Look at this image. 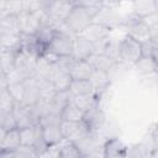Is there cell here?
<instances>
[{
	"label": "cell",
	"mask_w": 158,
	"mask_h": 158,
	"mask_svg": "<svg viewBox=\"0 0 158 158\" xmlns=\"http://www.w3.org/2000/svg\"><path fill=\"white\" fill-rule=\"evenodd\" d=\"M0 126H1L5 131H9V130L16 127L15 117H14L12 111L0 110Z\"/></svg>",
	"instance_id": "obj_31"
},
{
	"label": "cell",
	"mask_w": 158,
	"mask_h": 158,
	"mask_svg": "<svg viewBox=\"0 0 158 158\" xmlns=\"http://www.w3.org/2000/svg\"><path fill=\"white\" fill-rule=\"evenodd\" d=\"M20 35H14V33H1L0 35V41H1V47L2 49L12 51L16 52L20 49Z\"/></svg>",
	"instance_id": "obj_28"
},
{
	"label": "cell",
	"mask_w": 158,
	"mask_h": 158,
	"mask_svg": "<svg viewBox=\"0 0 158 158\" xmlns=\"http://www.w3.org/2000/svg\"><path fill=\"white\" fill-rule=\"evenodd\" d=\"M9 156H11V157H38L35 147L26 146V144H20L14 151H11Z\"/></svg>",
	"instance_id": "obj_32"
},
{
	"label": "cell",
	"mask_w": 158,
	"mask_h": 158,
	"mask_svg": "<svg viewBox=\"0 0 158 158\" xmlns=\"http://www.w3.org/2000/svg\"><path fill=\"white\" fill-rule=\"evenodd\" d=\"M110 33H111V27H109V26H106L104 23L93 21L78 35L84 37V38H86L88 41L95 43V42H99V41L109 38Z\"/></svg>",
	"instance_id": "obj_8"
},
{
	"label": "cell",
	"mask_w": 158,
	"mask_h": 158,
	"mask_svg": "<svg viewBox=\"0 0 158 158\" xmlns=\"http://www.w3.org/2000/svg\"><path fill=\"white\" fill-rule=\"evenodd\" d=\"M7 90L11 94V96L15 99L16 102H21L22 96H23V90H25V83L20 81V83H12L7 85Z\"/></svg>",
	"instance_id": "obj_34"
},
{
	"label": "cell",
	"mask_w": 158,
	"mask_h": 158,
	"mask_svg": "<svg viewBox=\"0 0 158 158\" xmlns=\"http://www.w3.org/2000/svg\"><path fill=\"white\" fill-rule=\"evenodd\" d=\"M2 49V47H1V41H0V51Z\"/></svg>",
	"instance_id": "obj_45"
},
{
	"label": "cell",
	"mask_w": 158,
	"mask_h": 158,
	"mask_svg": "<svg viewBox=\"0 0 158 158\" xmlns=\"http://www.w3.org/2000/svg\"><path fill=\"white\" fill-rule=\"evenodd\" d=\"M48 20L44 10L37 12H21L19 15L20 32L23 35H36L43 22Z\"/></svg>",
	"instance_id": "obj_3"
},
{
	"label": "cell",
	"mask_w": 158,
	"mask_h": 158,
	"mask_svg": "<svg viewBox=\"0 0 158 158\" xmlns=\"http://www.w3.org/2000/svg\"><path fill=\"white\" fill-rule=\"evenodd\" d=\"M141 56V42L125 35L120 41V62L127 65H133Z\"/></svg>",
	"instance_id": "obj_4"
},
{
	"label": "cell",
	"mask_w": 158,
	"mask_h": 158,
	"mask_svg": "<svg viewBox=\"0 0 158 158\" xmlns=\"http://www.w3.org/2000/svg\"><path fill=\"white\" fill-rule=\"evenodd\" d=\"M133 12L138 16H146L157 12V0H132Z\"/></svg>",
	"instance_id": "obj_22"
},
{
	"label": "cell",
	"mask_w": 158,
	"mask_h": 158,
	"mask_svg": "<svg viewBox=\"0 0 158 158\" xmlns=\"http://www.w3.org/2000/svg\"><path fill=\"white\" fill-rule=\"evenodd\" d=\"M83 121L91 132H98L104 126L105 114H104L102 109L99 106V102L95 104L94 106H91L89 110H86L84 112Z\"/></svg>",
	"instance_id": "obj_10"
},
{
	"label": "cell",
	"mask_w": 158,
	"mask_h": 158,
	"mask_svg": "<svg viewBox=\"0 0 158 158\" xmlns=\"http://www.w3.org/2000/svg\"><path fill=\"white\" fill-rule=\"evenodd\" d=\"M109 73H105V72H101V70H95L93 69L90 77H89V80L93 85V93L99 98L105 90L106 88L109 86L110 84V80H109Z\"/></svg>",
	"instance_id": "obj_14"
},
{
	"label": "cell",
	"mask_w": 158,
	"mask_h": 158,
	"mask_svg": "<svg viewBox=\"0 0 158 158\" xmlns=\"http://www.w3.org/2000/svg\"><path fill=\"white\" fill-rule=\"evenodd\" d=\"M74 5L83 7H100L101 0H75Z\"/></svg>",
	"instance_id": "obj_39"
},
{
	"label": "cell",
	"mask_w": 158,
	"mask_h": 158,
	"mask_svg": "<svg viewBox=\"0 0 158 158\" xmlns=\"http://www.w3.org/2000/svg\"><path fill=\"white\" fill-rule=\"evenodd\" d=\"M93 53H94V43L79 35H75L73 41L72 57L74 59H86Z\"/></svg>",
	"instance_id": "obj_11"
},
{
	"label": "cell",
	"mask_w": 158,
	"mask_h": 158,
	"mask_svg": "<svg viewBox=\"0 0 158 158\" xmlns=\"http://www.w3.org/2000/svg\"><path fill=\"white\" fill-rule=\"evenodd\" d=\"M69 91L72 93V95L90 94L93 93V85L89 79H72V83L69 85Z\"/></svg>",
	"instance_id": "obj_26"
},
{
	"label": "cell",
	"mask_w": 158,
	"mask_h": 158,
	"mask_svg": "<svg viewBox=\"0 0 158 158\" xmlns=\"http://www.w3.org/2000/svg\"><path fill=\"white\" fill-rule=\"evenodd\" d=\"M120 41L121 40L109 37L106 41L105 48H104V54L110 57L115 63L120 62Z\"/></svg>",
	"instance_id": "obj_29"
},
{
	"label": "cell",
	"mask_w": 158,
	"mask_h": 158,
	"mask_svg": "<svg viewBox=\"0 0 158 158\" xmlns=\"http://www.w3.org/2000/svg\"><path fill=\"white\" fill-rule=\"evenodd\" d=\"M12 114L17 128H23L38 123V117L32 105H22L17 102L12 109Z\"/></svg>",
	"instance_id": "obj_6"
},
{
	"label": "cell",
	"mask_w": 158,
	"mask_h": 158,
	"mask_svg": "<svg viewBox=\"0 0 158 158\" xmlns=\"http://www.w3.org/2000/svg\"><path fill=\"white\" fill-rule=\"evenodd\" d=\"M25 83V90H23V96L20 104L22 105H35L40 100V89L35 78H30L23 81Z\"/></svg>",
	"instance_id": "obj_15"
},
{
	"label": "cell",
	"mask_w": 158,
	"mask_h": 158,
	"mask_svg": "<svg viewBox=\"0 0 158 158\" xmlns=\"http://www.w3.org/2000/svg\"><path fill=\"white\" fill-rule=\"evenodd\" d=\"M84 111L80 110L73 101L67 104L60 111V118L63 121H83Z\"/></svg>",
	"instance_id": "obj_23"
},
{
	"label": "cell",
	"mask_w": 158,
	"mask_h": 158,
	"mask_svg": "<svg viewBox=\"0 0 158 158\" xmlns=\"http://www.w3.org/2000/svg\"><path fill=\"white\" fill-rule=\"evenodd\" d=\"M22 12H37L41 9L38 0H21Z\"/></svg>",
	"instance_id": "obj_38"
},
{
	"label": "cell",
	"mask_w": 158,
	"mask_h": 158,
	"mask_svg": "<svg viewBox=\"0 0 158 158\" xmlns=\"http://www.w3.org/2000/svg\"><path fill=\"white\" fill-rule=\"evenodd\" d=\"M141 51H142V56L157 58V42L152 41V40L142 42L141 43Z\"/></svg>",
	"instance_id": "obj_35"
},
{
	"label": "cell",
	"mask_w": 158,
	"mask_h": 158,
	"mask_svg": "<svg viewBox=\"0 0 158 158\" xmlns=\"http://www.w3.org/2000/svg\"><path fill=\"white\" fill-rule=\"evenodd\" d=\"M17 102L15 101V99L11 96V94L9 93L7 89H5L4 91L0 93V110H7V111H12V109L15 107Z\"/></svg>",
	"instance_id": "obj_33"
},
{
	"label": "cell",
	"mask_w": 158,
	"mask_h": 158,
	"mask_svg": "<svg viewBox=\"0 0 158 158\" xmlns=\"http://www.w3.org/2000/svg\"><path fill=\"white\" fill-rule=\"evenodd\" d=\"M1 33H14V35L21 33L19 26V16L15 15L0 16V35Z\"/></svg>",
	"instance_id": "obj_20"
},
{
	"label": "cell",
	"mask_w": 158,
	"mask_h": 158,
	"mask_svg": "<svg viewBox=\"0 0 158 158\" xmlns=\"http://www.w3.org/2000/svg\"><path fill=\"white\" fill-rule=\"evenodd\" d=\"M38 1H40V5H41V9L44 10V11H47V9L52 5V2L54 0H38Z\"/></svg>",
	"instance_id": "obj_41"
},
{
	"label": "cell",
	"mask_w": 158,
	"mask_h": 158,
	"mask_svg": "<svg viewBox=\"0 0 158 158\" xmlns=\"http://www.w3.org/2000/svg\"><path fill=\"white\" fill-rule=\"evenodd\" d=\"M5 132H6V131L0 126V143L2 142V138H4V136H5Z\"/></svg>",
	"instance_id": "obj_43"
},
{
	"label": "cell",
	"mask_w": 158,
	"mask_h": 158,
	"mask_svg": "<svg viewBox=\"0 0 158 158\" xmlns=\"http://www.w3.org/2000/svg\"><path fill=\"white\" fill-rule=\"evenodd\" d=\"M21 144L20 139V131L17 127L11 128L5 132L2 142L0 143V156H9L11 151Z\"/></svg>",
	"instance_id": "obj_12"
},
{
	"label": "cell",
	"mask_w": 158,
	"mask_h": 158,
	"mask_svg": "<svg viewBox=\"0 0 158 158\" xmlns=\"http://www.w3.org/2000/svg\"><path fill=\"white\" fill-rule=\"evenodd\" d=\"M99 7H83L74 5L68 17L65 19L63 26L72 32L73 35L80 33L90 22L94 21V17Z\"/></svg>",
	"instance_id": "obj_1"
},
{
	"label": "cell",
	"mask_w": 158,
	"mask_h": 158,
	"mask_svg": "<svg viewBox=\"0 0 158 158\" xmlns=\"http://www.w3.org/2000/svg\"><path fill=\"white\" fill-rule=\"evenodd\" d=\"M86 59L90 63V65L93 67V69L101 70V72H105V73H110L114 69V67L117 64L110 57H107L104 53H93Z\"/></svg>",
	"instance_id": "obj_13"
},
{
	"label": "cell",
	"mask_w": 158,
	"mask_h": 158,
	"mask_svg": "<svg viewBox=\"0 0 158 158\" xmlns=\"http://www.w3.org/2000/svg\"><path fill=\"white\" fill-rule=\"evenodd\" d=\"M21 12H22L21 0H7L6 1V7H5V14L4 15L19 16Z\"/></svg>",
	"instance_id": "obj_37"
},
{
	"label": "cell",
	"mask_w": 158,
	"mask_h": 158,
	"mask_svg": "<svg viewBox=\"0 0 158 158\" xmlns=\"http://www.w3.org/2000/svg\"><path fill=\"white\" fill-rule=\"evenodd\" d=\"M52 62H49L47 58H44L43 56L38 57L36 60V65H35V70H36V77L38 78H47L49 79L51 73H52V68H53Z\"/></svg>",
	"instance_id": "obj_27"
},
{
	"label": "cell",
	"mask_w": 158,
	"mask_h": 158,
	"mask_svg": "<svg viewBox=\"0 0 158 158\" xmlns=\"http://www.w3.org/2000/svg\"><path fill=\"white\" fill-rule=\"evenodd\" d=\"M58 147H59V157H62V158H79V157H81L80 151L74 142H70V141H67L63 138L58 143Z\"/></svg>",
	"instance_id": "obj_25"
},
{
	"label": "cell",
	"mask_w": 158,
	"mask_h": 158,
	"mask_svg": "<svg viewBox=\"0 0 158 158\" xmlns=\"http://www.w3.org/2000/svg\"><path fill=\"white\" fill-rule=\"evenodd\" d=\"M74 36L75 35H73L63 25H60V26H58V28L53 33V36H52L48 46H47V49L51 51L52 53L57 54L58 57L72 56Z\"/></svg>",
	"instance_id": "obj_2"
},
{
	"label": "cell",
	"mask_w": 158,
	"mask_h": 158,
	"mask_svg": "<svg viewBox=\"0 0 158 158\" xmlns=\"http://www.w3.org/2000/svg\"><path fill=\"white\" fill-rule=\"evenodd\" d=\"M6 1L7 0H0V16L5 14V7H6Z\"/></svg>",
	"instance_id": "obj_42"
},
{
	"label": "cell",
	"mask_w": 158,
	"mask_h": 158,
	"mask_svg": "<svg viewBox=\"0 0 158 158\" xmlns=\"http://www.w3.org/2000/svg\"><path fill=\"white\" fill-rule=\"evenodd\" d=\"M41 127H42V138L47 146L57 144L63 139L59 125H48V126H41Z\"/></svg>",
	"instance_id": "obj_18"
},
{
	"label": "cell",
	"mask_w": 158,
	"mask_h": 158,
	"mask_svg": "<svg viewBox=\"0 0 158 158\" xmlns=\"http://www.w3.org/2000/svg\"><path fill=\"white\" fill-rule=\"evenodd\" d=\"M0 74H4V73H2V72H1V69H0Z\"/></svg>",
	"instance_id": "obj_46"
},
{
	"label": "cell",
	"mask_w": 158,
	"mask_h": 158,
	"mask_svg": "<svg viewBox=\"0 0 158 158\" xmlns=\"http://www.w3.org/2000/svg\"><path fill=\"white\" fill-rule=\"evenodd\" d=\"M20 49L38 58L44 53L47 46L40 41L36 35H20Z\"/></svg>",
	"instance_id": "obj_9"
},
{
	"label": "cell",
	"mask_w": 158,
	"mask_h": 158,
	"mask_svg": "<svg viewBox=\"0 0 158 158\" xmlns=\"http://www.w3.org/2000/svg\"><path fill=\"white\" fill-rule=\"evenodd\" d=\"M73 99L72 93L68 90H58L56 91V94L53 95L52 100H51V105H52V111L60 114V111L64 109V106L67 104H69Z\"/></svg>",
	"instance_id": "obj_19"
},
{
	"label": "cell",
	"mask_w": 158,
	"mask_h": 158,
	"mask_svg": "<svg viewBox=\"0 0 158 158\" xmlns=\"http://www.w3.org/2000/svg\"><path fill=\"white\" fill-rule=\"evenodd\" d=\"M60 133L64 139L70 142H78L85 136H88L91 131L84 123V121H63L59 123Z\"/></svg>",
	"instance_id": "obj_5"
},
{
	"label": "cell",
	"mask_w": 158,
	"mask_h": 158,
	"mask_svg": "<svg viewBox=\"0 0 158 158\" xmlns=\"http://www.w3.org/2000/svg\"><path fill=\"white\" fill-rule=\"evenodd\" d=\"M60 1H64V2H70V4H73V5H74V1H75V0H60Z\"/></svg>",
	"instance_id": "obj_44"
},
{
	"label": "cell",
	"mask_w": 158,
	"mask_h": 158,
	"mask_svg": "<svg viewBox=\"0 0 158 158\" xmlns=\"http://www.w3.org/2000/svg\"><path fill=\"white\" fill-rule=\"evenodd\" d=\"M93 72V67L88 59H73L69 68V73L73 79H89Z\"/></svg>",
	"instance_id": "obj_16"
},
{
	"label": "cell",
	"mask_w": 158,
	"mask_h": 158,
	"mask_svg": "<svg viewBox=\"0 0 158 158\" xmlns=\"http://www.w3.org/2000/svg\"><path fill=\"white\" fill-rule=\"evenodd\" d=\"M62 122V118H60V114H57V112H48L47 115H44L43 117L40 118L38 123L41 126H48V125H59Z\"/></svg>",
	"instance_id": "obj_36"
},
{
	"label": "cell",
	"mask_w": 158,
	"mask_h": 158,
	"mask_svg": "<svg viewBox=\"0 0 158 158\" xmlns=\"http://www.w3.org/2000/svg\"><path fill=\"white\" fill-rule=\"evenodd\" d=\"M73 6L74 5L70 4V2H64V1H60V0H54L52 2V5L46 11L47 17H48V20L53 25H56L58 27V26L64 23L65 19L68 17V15L72 11Z\"/></svg>",
	"instance_id": "obj_7"
},
{
	"label": "cell",
	"mask_w": 158,
	"mask_h": 158,
	"mask_svg": "<svg viewBox=\"0 0 158 158\" xmlns=\"http://www.w3.org/2000/svg\"><path fill=\"white\" fill-rule=\"evenodd\" d=\"M132 67L141 74H153L157 70V58L141 56V58Z\"/></svg>",
	"instance_id": "obj_21"
},
{
	"label": "cell",
	"mask_w": 158,
	"mask_h": 158,
	"mask_svg": "<svg viewBox=\"0 0 158 158\" xmlns=\"http://www.w3.org/2000/svg\"><path fill=\"white\" fill-rule=\"evenodd\" d=\"M5 89H7V80L5 74H0V93L4 91Z\"/></svg>",
	"instance_id": "obj_40"
},
{
	"label": "cell",
	"mask_w": 158,
	"mask_h": 158,
	"mask_svg": "<svg viewBox=\"0 0 158 158\" xmlns=\"http://www.w3.org/2000/svg\"><path fill=\"white\" fill-rule=\"evenodd\" d=\"M126 152L127 147L118 138H109L102 143L104 157H123Z\"/></svg>",
	"instance_id": "obj_17"
},
{
	"label": "cell",
	"mask_w": 158,
	"mask_h": 158,
	"mask_svg": "<svg viewBox=\"0 0 158 158\" xmlns=\"http://www.w3.org/2000/svg\"><path fill=\"white\" fill-rule=\"evenodd\" d=\"M15 68V52L1 49L0 51V69L4 74Z\"/></svg>",
	"instance_id": "obj_30"
},
{
	"label": "cell",
	"mask_w": 158,
	"mask_h": 158,
	"mask_svg": "<svg viewBox=\"0 0 158 158\" xmlns=\"http://www.w3.org/2000/svg\"><path fill=\"white\" fill-rule=\"evenodd\" d=\"M72 101L80 109V110H83L84 112L86 111V110H89L91 106H94L95 104H98L99 102V98L95 95V94H93V93H90V94H81V95H73V99H72Z\"/></svg>",
	"instance_id": "obj_24"
}]
</instances>
